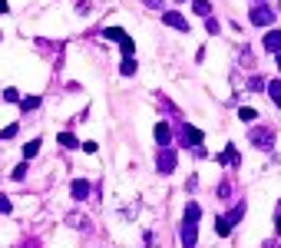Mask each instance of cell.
Here are the masks:
<instances>
[{
	"mask_svg": "<svg viewBox=\"0 0 281 248\" xmlns=\"http://www.w3.org/2000/svg\"><path fill=\"white\" fill-rule=\"evenodd\" d=\"M275 17H278V13L271 10V7H265V4H255V7H251V13H248V20L255 27H271V24H275Z\"/></svg>",
	"mask_w": 281,
	"mask_h": 248,
	"instance_id": "6da1fadb",
	"label": "cell"
},
{
	"mask_svg": "<svg viewBox=\"0 0 281 248\" xmlns=\"http://www.w3.org/2000/svg\"><path fill=\"white\" fill-rule=\"evenodd\" d=\"M156 169H159V172H162V175L175 172V149H172V146L159 149V155H156Z\"/></svg>",
	"mask_w": 281,
	"mask_h": 248,
	"instance_id": "7a4b0ae2",
	"label": "cell"
},
{
	"mask_svg": "<svg viewBox=\"0 0 281 248\" xmlns=\"http://www.w3.org/2000/svg\"><path fill=\"white\" fill-rule=\"evenodd\" d=\"M248 143H255L258 149H271V143H275V132L265 129V126H258V129L248 132Z\"/></svg>",
	"mask_w": 281,
	"mask_h": 248,
	"instance_id": "3957f363",
	"label": "cell"
},
{
	"mask_svg": "<svg viewBox=\"0 0 281 248\" xmlns=\"http://www.w3.org/2000/svg\"><path fill=\"white\" fill-rule=\"evenodd\" d=\"M162 24L172 27V30H189V20L182 17L179 10H166V13H162Z\"/></svg>",
	"mask_w": 281,
	"mask_h": 248,
	"instance_id": "277c9868",
	"label": "cell"
},
{
	"mask_svg": "<svg viewBox=\"0 0 281 248\" xmlns=\"http://www.w3.org/2000/svg\"><path fill=\"white\" fill-rule=\"evenodd\" d=\"M195 242H199V229H195V222H189V218H185V225H182V245L195 248Z\"/></svg>",
	"mask_w": 281,
	"mask_h": 248,
	"instance_id": "5b68a950",
	"label": "cell"
},
{
	"mask_svg": "<svg viewBox=\"0 0 281 248\" xmlns=\"http://www.w3.org/2000/svg\"><path fill=\"white\" fill-rule=\"evenodd\" d=\"M66 225H69V229H76V232H89V218L83 215V212H69Z\"/></svg>",
	"mask_w": 281,
	"mask_h": 248,
	"instance_id": "8992f818",
	"label": "cell"
},
{
	"mask_svg": "<svg viewBox=\"0 0 281 248\" xmlns=\"http://www.w3.org/2000/svg\"><path fill=\"white\" fill-rule=\"evenodd\" d=\"M179 132H182V143L185 146H199L202 143V132L195 129V126H179Z\"/></svg>",
	"mask_w": 281,
	"mask_h": 248,
	"instance_id": "52a82bcc",
	"label": "cell"
},
{
	"mask_svg": "<svg viewBox=\"0 0 281 248\" xmlns=\"http://www.w3.org/2000/svg\"><path fill=\"white\" fill-rule=\"evenodd\" d=\"M69 192H73V198H76V202H83V198H89V182H86V179H73Z\"/></svg>",
	"mask_w": 281,
	"mask_h": 248,
	"instance_id": "ba28073f",
	"label": "cell"
},
{
	"mask_svg": "<svg viewBox=\"0 0 281 248\" xmlns=\"http://www.w3.org/2000/svg\"><path fill=\"white\" fill-rule=\"evenodd\" d=\"M265 50H268V53H281V30L265 33Z\"/></svg>",
	"mask_w": 281,
	"mask_h": 248,
	"instance_id": "9c48e42d",
	"label": "cell"
},
{
	"mask_svg": "<svg viewBox=\"0 0 281 248\" xmlns=\"http://www.w3.org/2000/svg\"><path fill=\"white\" fill-rule=\"evenodd\" d=\"M156 139H159V149L172 146V129H169V123H159L156 126Z\"/></svg>",
	"mask_w": 281,
	"mask_h": 248,
	"instance_id": "30bf717a",
	"label": "cell"
},
{
	"mask_svg": "<svg viewBox=\"0 0 281 248\" xmlns=\"http://www.w3.org/2000/svg\"><path fill=\"white\" fill-rule=\"evenodd\" d=\"M219 162H225V166H242V155L235 152V146H228V149L219 155Z\"/></svg>",
	"mask_w": 281,
	"mask_h": 248,
	"instance_id": "8fae6325",
	"label": "cell"
},
{
	"mask_svg": "<svg viewBox=\"0 0 281 248\" xmlns=\"http://www.w3.org/2000/svg\"><path fill=\"white\" fill-rule=\"evenodd\" d=\"M192 10L199 13V17H212V4H208V0H192Z\"/></svg>",
	"mask_w": 281,
	"mask_h": 248,
	"instance_id": "7c38bea8",
	"label": "cell"
},
{
	"mask_svg": "<svg viewBox=\"0 0 281 248\" xmlns=\"http://www.w3.org/2000/svg\"><path fill=\"white\" fill-rule=\"evenodd\" d=\"M242 215H245V202H238L235 209H231L228 215H225V222H228V225H235V222H242Z\"/></svg>",
	"mask_w": 281,
	"mask_h": 248,
	"instance_id": "4fadbf2b",
	"label": "cell"
},
{
	"mask_svg": "<svg viewBox=\"0 0 281 248\" xmlns=\"http://www.w3.org/2000/svg\"><path fill=\"white\" fill-rule=\"evenodd\" d=\"M56 143H60L63 149H76V146H80V143H76V136H73V132H60V136H56Z\"/></svg>",
	"mask_w": 281,
	"mask_h": 248,
	"instance_id": "5bb4252c",
	"label": "cell"
},
{
	"mask_svg": "<svg viewBox=\"0 0 281 248\" xmlns=\"http://www.w3.org/2000/svg\"><path fill=\"white\" fill-rule=\"evenodd\" d=\"M268 96L281 106V80H268Z\"/></svg>",
	"mask_w": 281,
	"mask_h": 248,
	"instance_id": "9a60e30c",
	"label": "cell"
},
{
	"mask_svg": "<svg viewBox=\"0 0 281 248\" xmlns=\"http://www.w3.org/2000/svg\"><path fill=\"white\" fill-rule=\"evenodd\" d=\"M119 73H123V76H132V73H136V60H132V56H123V66H119Z\"/></svg>",
	"mask_w": 281,
	"mask_h": 248,
	"instance_id": "2e32d148",
	"label": "cell"
},
{
	"mask_svg": "<svg viewBox=\"0 0 281 248\" xmlns=\"http://www.w3.org/2000/svg\"><path fill=\"white\" fill-rule=\"evenodd\" d=\"M255 116L258 112L251 109V106H242V109H238V119H242V123H255Z\"/></svg>",
	"mask_w": 281,
	"mask_h": 248,
	"instance_id": "e0dca14e",
	"label": "cell"
},
{
	"mask_svg": "<svg viewBox=\"0 0 281 248\" xmlns=\"http://www.w3.org/2000/svg\"><path fill=\"white\" fill-rule=\"evenodd\" d=\"M103 37H109V40H116V43H119V40H123V37H129V33H126V30H119V27H106V33H103Z\"/></svg>",
	"mask_w": 281,
	"mask_h": 248,
	"instance_id": "ac0fdd59",
	"label": "cell"
},
{
	"mask_svg": "<svg viewBox=\"0 0 281 248\" xmlns=\"http://www.w3.org/2000/svg\"><path fill=\"white\" fill-rule=\"evenodd\" d=\"M199 215H202L199 202H189V205H185V218H189V222H195V218H199Z\"/></svg>",
	"mask_w": 281,
	"mask_h": 248,
	"instance_id": "d6986e66",
	"label": "cell"
},
{
	"mask_svg": "<svg viewBox=\"0 0 281 248\" xmlns=\"http://www.w3.org/2000/svg\"><path fill=\"white\" fill-rule=\"evenodd\" d=\"M20 106H24V112L37 109V106H40V96H24V99H20Z\"/></svg>",
	"mask_w": 281,
	"mask_h": 248,
	"instance_id": "ffe728a7",
	"label": "cell"
},
{
	"mask_svg": "<svg viewBox=\"0 0 281 248\" xmlns=\"http://www.w3.org/2000/svg\"><path fill=\"white\" fill-rule=\"evenodd\" d=\"M119 47H123V53H126V56L136 53V43H132V37H123V40H119Z\"/></svg>",
	"mask_w": 281,
	"mask_h": 248,
	"instance_id": "44dd1931",
	"label": "cell"
},
{
	"mask_svg": "<svg viewBox=\"0 0 281 248\" xmlns=\"http://www.w3.org/2000/svg\"><path fill=\"white\" fill-rule=\"evenodd\" d=\"M37 152H40V139H33V143H27V146H24V155H27V159H33Z\"/></svg>",
	"mask_w": 281,
	"mask_h": 248,
	"instance_id": "7402d4cb",
	"label": "cell"
},
{
	"mask_svg": "<svg viewBox=\"0 0 281 248\" xmlns=\"http://www.w3.org/2000/svg\"><path fill=\"white\" fill-rule=\"evenodd\" d=\"M215 232H219V235H228V232H231V225L225 222V215H222V218H215Z\"/></svg>",
	"mask_w": 281,
	"mask_h": 248,
	"instance_id": "603a6c76",
	"label": "cell"
},
{
	"mask_svg": "<svg viewBox=\"0 0 281 248\" xmlns=\"http://www.w3.org/2000/svg\"><path fill=\"white\" fill-rule=\"evenodd\" d=\"M262 86H265V80H258V76H251V80H248V89H251V93H262Z\"/></svg>",
	"mask_w": 281,
	"mask_h": 248,
	"instance_id": "cb8c5ba5",
	"label": "cell"
},
{
	"mask_svg": "<svg viewBox=\"0 0 281 248\" xmlns=\"http://www.w3.org/2000/svg\"><path fill=\"white\" fill-rule=\"evenodd\" d=\"M219 198H225V202L231 198V186H228V182H222V186H219Z\"/></svg>",
	"mask_w": 281,
	"mask_h": 248,
	"instance_id": "d4e9b609",
	"label": "cell"
},
{
	"mask_svg": "<svg viewBox=\"0 0 281 248\" xmlns=\"http://www.w3.org/2000/svg\"><path fill=\"white\" fill-rule=\"evenodd\" d=\"M205 27H208V33H219V20L215 17H205Z\"/></svg>",
	"mask_w": 281,
	"mask_h": 248,
	"instance_id": "484cf974",
	"label": "cell"
},
{
	"mask_svg": "<svg viewBox=\"0 0 281 248\" xmlns=\"http://www.w3.org/2000/svg\"><path fill=\"white\" fill-rule=\"evenodd\" d=\"M13 136H17V126H7V129L0 132V139H13Z\"/></svg>",
	"mask_w": 281,
	"mask_h": 248,
	"instance_id": "4316f807",
	"label": "cell"
},
{
	"mask_svg": "<svg viewBox=\"0 0 281 248\" xmlns=\"http://www.w3.org/2000/svg\"><path fill=\"white\" fill-rule=\"evenodd\" d=\"M89 7H93L89 0H76V10H80V13H89Z\"/></svg>",
	"mask_w": 281,
	"mask_h": 248,
	"instance_id": "83f0119b",
	"label": "cell"
},
{
	"mask_svg": "<svg viewBox=\"0 0 281 248\" xmlns=\"http://www.w3.org/2000/svg\"><path fill=\"white\" fill-rule=\"evenodd\" d=\"M4 99H10V103H17V99H20V93H17V89H4Z\"/></svg>",
	"mask_w": 281,
	"mask_h": 248,
	"instance_id": "f1b7e54d",
	"label": "cell"
},
{
	"mask_svg": "<svg viewBox=\"0 0 281 248\" xmlns=\"http://www.w3.org/2000/svg\"><path fill=\"white\" fill-rule=\"evenodd\" d=\"M146 7H149V10H159V13H162V0H146Z\"/></svg>",
	"mask_w": 281,
	"mask_h": 248,
	"instance_id": "f546056e",
	"label": "cell"
},
{
	"mask_svg": "<svg viewBox=\"0 0 281 248\" xmlns=\"http://www.w3.org/2000/svg\"><path fill=\"white\" fill-rule=\"evenodd\" d=\"M24 175H27V166H17V169H13V179H17V182L24 179Z\"/></svg>",
	"mask_w": 281,
	"mask_h": 248,
	"instance_id": "4dcf8cb0",
	"label": "cell"
},
{
	"mask_svg": "<svg viewBox=\"0 0 281 248\" xmlns=\"http://www.w3.org/2000/svg\"><path fill=\"white\" fill-rule=\"evenodd\" d=\"M0 212H10V198H4V195H0Z\"/></svg>",
	"mask_w": 281,
	"mask_h": 248,
	"instance_id": "1f68e13d",
	"label": "cell"
},
{
	"mask_svg": "<svg viewBox=\"0 0 281 248\" xmlns=\"http://www.w3.org/2000/svg\"><path fill=\"white\" fill-rule=\"evenodd\" d=\"M24 248H40V242H37V238H30V242H27Z\"/></svg>",
	"mask_w": 281,
	"mask_h": 248,
	"instance_id": "d6a6232c",
	"label": "cell"
},
{
	"mask_svg": "<svg viewBox=\"0 0 281 248\" xmlns=\"http://www.w3.org/2000/svg\"><path fill=\"white\" fill-rule=\"evenodd\" d=\"M0 13H7V0H0Z\"/></svg>",
	"mask_w": 281,
	"mask_h": 248,
	"instance_id": "836d02e7",
	"label": "cell"
},
{
	"mask_svg": "<svg viewBox=\"0 0 281 248\" xmlns=\"http://www.w3.org/2000/svg\"><path fill=\"white\" fill-rule=\"evenodd\" d=\"M278 235H281V212H278Z\"/></svg>",
	"mask_w": 281,
	"mask_h": 248,
	"instance_id": "e575fe53",
	"label": "cell"
},
{
	"mask_svg": "<svg viewBox=\"0 0 281 248\" xmlns=\"http://www.w3.org/2000/svg\"><path fill=\"white\" fill-rule=\"evenodd\" d=\"M278 70H281V53H278Z\"/></svg>",
	"mask_w": 281,
	"mask_h": 248,
	"instance_id": "d590c367",
	"label": "cell"
},
{
	"mask_svg": "<svg viewBox=\"0 0 281 248\" xmlns=\"http://www.w3.org/2000/svg\"><path fill=\"white\" fill-rule=\"evenodd\" d=\"M255 4H262V0H255Z\"/></svg>",
	"mask_w": 281,
	"mask_h": 248,
	"instance_id": "8d00e7d4",
	"label": "cell"
}]
</instances>
